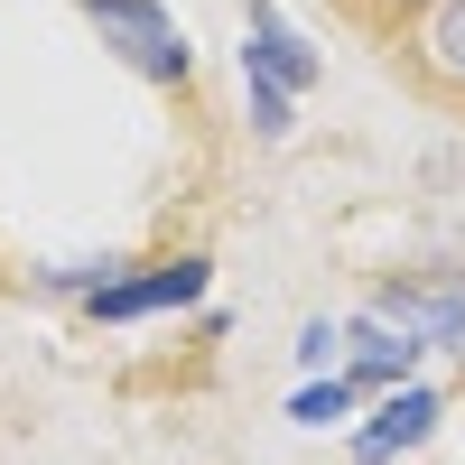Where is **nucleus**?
Masks as SVG:
<instances>
[{
    "mask_svg": "<svg viewBox=\"0 0 465 465\" xmlns=\"http://www.w3.org/2000/svg\"><path fill=\"white\" fill-rule=\"evenodd\" d=\"M381 47H391V74L410 94L465 112V0H419L401 28H381Z\"/></svg>",
    "mask_w": 465,
    "mask_h": 465,
    "instance_id": "nucleus-1",
    "label": "nucleus"
},
{
    "mask_svg": "<svg viewBox=\"0 0 465 465\" xmlns=\"http://www.w3.org/2000/svg\"><path fill=\"white\" fill-rule=\"evenodd\" d=\"M74 10L103 28V47L122 56L140 84H168V94L196 84V47H186V28L159 10V0H74Z\"/></svg>",
    "mask_w": 465,
    "mask_h": 465,
    "instance_id": "nucleus-2",
    "label": "nucleus"
},
{
    "mask_svg": "<svg viewBox=\"0 0 465 465\" xmlns=\"http://www.w3.org/2000/svg\"><path fill=\"white\" fill-rule=\"evenodd\" d=\"M205 289H214V261H205V252H168V261H140L131 280L112 270L103 289H84V317H94V326L177 317V307H205Z\"/></svg>",
    "mask_w": 465,
    "mask_h": 465,
    "instance_id": "nucleus-3",
    "label": "nucleus"
},
{
    "mask_svg": "<svg viewBox=\"0 0 465 465\" xmlns=\"http://www.w3.org/2000/svg\"><path fill=\"white\" fill-rule=\"evenodd\" d=\"M372 317H391L419 344L465 354V270H401L391 289H372Z\"/></svg>",
    "mask_w": 465,
    "mask_h": 465,
    "instance_id": "nucleus-4",
    "label": "nucleus"
},
{
    "mask_svg": "<svg viewBox=\"0 0 465 465\" xmlns=\"http://www.w3.org/2000/svg\"><path fill=\"white\" fill-rule=\"evenodd\" d=\"M438 419H447V391H429V381H391V391H372V429L354 438V465H391L410 447H429L438 438Z\"/></svg>",
    "mask_w": 465,
    "mask_h": 465,
    "instance_id": "nucleus-5",
    "label": "nucleus"
},
{
    "mask_svg": "<svg viewBox=\"0 0 465 465\" xmlns=\"http://www.w3.org/2000/svg\"><path fill=\"white\" fill-rule=\"evenodd\" d=\"M242 74H270V84L307 94V84L326 74V56L289 28V10H280V0H242Z\"/></svg>",
    "mask_w": 465,
    "mask_h": 465,
    "instance_id": "nucleus-6",
    "label": "nucleus"
},
{
    "mask_svg": "<svg viewBox=\"0 0 465 465\" xmlns=\"http://www.w3.org/2000/svg\"><path fill=\"white\" fill-rule=\"evenodd\" d=\"M419 354H429V344L401 335L391 317H372V307H363V317H344V372H354L363 391H391V381H410Z\"/></svg>",
    "mask_w": 465,
    "mask_h": 465,
    "instance_id": "nucleus-7",
    "label": "nucleus"
},
{
    "mask_svg": "<svg viewBox=\"0 0 465 465\" xmlns=\"http://www.w3.org/2000/svg\"><path fill=\"white\" fill-rule=\"evenodd\" d=\"M354 401H372V391H363V381L335 363L326 381H307V391L289 401V419H298V429H344V410H354Z\"/></svg>",
    "mask_w": 465,
    "mask_h": 465,
    "instance_id": "nucleus-8",
    "label": "nucleus"
},
{
    "mask_svg": "<svg viewBox=\"0 0 465 465\" xmlns=\"http://www.w3.org/2000/svg\"><path fill=\"white\" fill-rule=\"evenodd\" d=\"M242 103H252V131H261V140H289V131H298V122H289L298 94H289V84H270V74H242Z\"/></svg>",
    "mask_w": 465,
    "mask_h": 465,
    "instance_id": "nucleus-9",
    "label": "nucleus"
},
{
    "mask_svg": "<svg viewBox=\"0 0 465 465\" xmlns=\"http://www.w3.org/2000/svg\"><path fill=\"white\" fill-rule=\"evenodd\" d=\"M298 363H307V372H335V363H344V326H335V317H307V326H298Z\"/></svg>",
    "mask_w": 465,
    "mask_h": 465,
    "instance_id": "nucleus-10",
    "label": "nucleus"
},
{
    "mask_svg": "<svg viewBox=\"0 0 465 465\" xmlns=\"http://www.w3.org/2000/svg\"><path fill=\"white\" fill-rule=\"evenodd\" d=\"M410 10H419V0H344V19H354V28H372V37H381V28H401Z\"/></svg>",
    "mask_w": 465,
    "mask_h": 465,
    "instance_id": "nucleus-11",
    "label": "nucleus"
}]
</instances>
